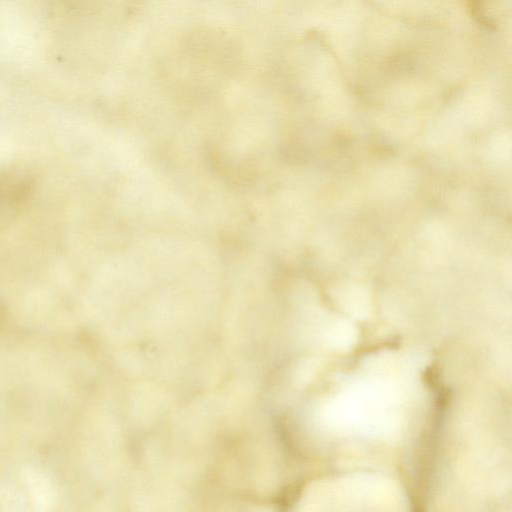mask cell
I'll return each instance as SVG.
<instances>
[{"label": "cell", "instance_id": "cell-1", "mask_svg": "<svg viewBox=\"0 0 512 512\" xmlns=\"http://www.w3.org/2000/svg\"><path fill=\"white\" fill-rule=\"evenodd\" d=\"M295 512H414L405 486L376 469H339L311 483Z\"/></svg>", "mask_w": 512, "mask_h": 512}]
</instances>
